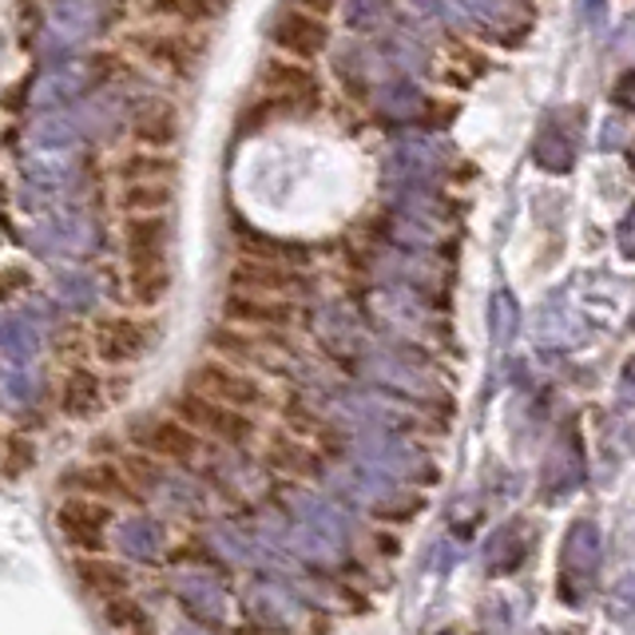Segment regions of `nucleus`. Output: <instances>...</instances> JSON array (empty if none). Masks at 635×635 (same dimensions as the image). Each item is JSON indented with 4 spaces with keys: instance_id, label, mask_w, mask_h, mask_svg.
<instances>
[{
    "instance_id": "nucleus-11",
    "label": "nucleus",
    "mask_w": 635,
    "mask_h": 635,
    "mask_svg": "<svg viewBox=\"0 0 635 635\" xmlns=\"http://www.w3.org/2000/svg\"><path fill=\"white\" fill-rule=\"evenodd\" d=\"M127 48L136 56H144L147 64L156 68H167V72H191V64L199 60V48L191 36L183 32H144V36H132Z\"/></svg>"
},
{
    "instance_id": "nucleus-18",
    "label": "nucleus",
    "mask_w": 635,
    "mask_h": 635,
    "mask_svg": "<svg viewBox=\"0 0 635 635\" xmlns=\"http://www.w3.org/2000/svg\"><path fill=\"white\" fill-rule=\"evenodd\" d=\"M259 83H262V92H271V95H310L314 88H318L303 64H291V60H274L271 68L262 72Z\"/></svg>"
},
{
    "instance_id": "nucleus-5",
    "label": "nucleus",
    "mask_w": 635,
    "mask_h": 635,
    "mask_svg": "<svg viewBox=\"0 0 635 635\" xmlns=\"http://www.w3.org/2000/svg\"><path fill=\"white\" fill-rule=\"evenodd\" d=\"M64 492H72V497H83V500H95V504H139L144 492L136 489V480L127 477L120 465L112 461H88V465H76V469H64V480H60Z\"/></svg>"
},
{
    "instance_id": "nucleus-12",
    "label": "nucleus",
    "mask_w": 635,
    "mask_h": 635,
    "mask_svg": "<svg viewBox=\"0 0 635 635\" xmlns=\"http://www.w3.org/2000/svg\"><path fill=\"white\" fill-rule=\"evenodd\" d=\"M76 580L83 583V592H92L104 604L132 596V576L120 564L104 560V556H76Z\"/></svg>"
},
{
    "instance_id": "nucleus-4",
    "label": "nucleus",
    "mask_w": 635,
    "mask_h": 635,
    "mask_svg": "<svg viewBox=\"0 0 635 635\" xmlns=\"http://www.w3.org/2000/svg\"><path fill=\"white\" fill-rule=\"evenodd\" d=\"M151 342H156L151 322L132 318V314H107L92 326V354L104 365L144 362L151 354Z\"/></svg>"
},
{
    "instance_id": "nucleus-19",
    "label": "nucleus",
    "mask_w": 635,
    "mask_h": 635,
    "mask_svg": "<svg viewBox=\"0 0 635 635\" xmlns=\"http://www.w3.org/2000/svg\"><path fill=\"white\" fill-rule=\"evenodd\" d=\"M36 465V445H32L29 438H9L4 441V449H0V473L4 477H24V473Z\"/></svg>"
},
{
    "instance_id": "nucleus-10",
    "label": "nucleus",
    "mask_w": 635,
    "mask_h": 635,
    "mask_svg": "<svg viewBox=\"0 0 635 635\" xmlns=\"http://www.w3.org/2000/svg\"><path fill=\"white\" fill-rule=\"evenodd\" d=\"M167 247H171L167 215H132V219H124L127 267H167Z\"/></svg>"
},
{
    "instance_id": "nucleus-15",
    "label": "nucleus",
    "mask_w": 635,
    "mask_h": 635,
    "mask_svg": "<svg viewBox=\"0 0 635 635\" xmlns=\"http://www.w3.org/2000/svg\"><path fill=\"white\" fill-rule=\"evenodd\" d=\"M60 409L68 417H76V421L95 417L100 409H104V382L92 377L88 370H72L60 386Z\"/></svg>"
},
{
    "instance_id": "nucleus-13",
    "label": "nucleus",
    "mask_w": 635,
    "mask_h": 635,
    "mask_svg": "<svg viewBox=\"0 0 635 635\" xmlns=\"http://www.w3.org/2000/svg\"><path fill=\"white\" fill-rule=\"evenodd\" d=\"M183 136V120L171 104H156L147 112L136 115L132 124V139H136L139 151H171Z\"/></svg>"
},
{
    "instance_id": "nucleus-20",
    "label": "nucleus",
    "mask_w": 635,
    "mask_h": 635,
    "mask_svg": "<svg viewBox=\"0 0 635 635\" xmlns=\"http://www.w3.org/2000/svg\"><path fill=\"white\" fill-rule=\"evenodd\" d=\"M104 615H107V624L120 627V632L151 635V620H147V615L139 612V604H132V596H124V600H112V604H104Z\"/></svg>"
},
{
    "instance_id": "nucleus-21",
    "label": "nucleus",
    "mask_w": 635,
    "mask_h": 635,
    "mask_svg": "<svg viewBox=\"0 0 635 635\" xmlns=\"http://www.w3.org/2000/svg\"><path fill=\"white\" fill-rule=\"evenodd\" d=\"M0 449H4V438H0Z\"/></svg>"
},
{
    "instance_id": "nucleus-2",
    "label": "nucleus",
    "mask_w": 635,
    "mask_h": 635,
    "mask_svg": "<svg viewBox=\"0 0 635 635\" xmlns=\"http://www.w3.org/2000/svg\"><path fill=\"white\" fill-rule=\"evenodd\" d=\"M171 417L183 421L199 441L215 438L223 441V445H254V438H259V421H254V417L235 413V409L227 406H215V401L191 394V389L171 401Z\"/></svg>"
},
{
    "instance_id": "nucleus-14",
    "label": "nucleus",
    "mask_w": 635,
    "mask_h": 635,
    "mask_svg": "<svg viewBox=\"0 0 635 635\" xmlns=\"http://www.w3.org/2000/svg\"><path fill=\"white\" fill-rule=\"evenodd\" d=\"M179 159H171V151H132L115 163V179L132 188V183H175Z\"/></svg>"
},
{
    "instance_id": "nucleus-7",
    "label": "nucleus",
    "mask_w": 635,
    "mask_h": 635,
    "mask_svg": "<svg viewBox=\"0 0 635 635\" xmlns=\"http://www.w3.org/2000/svg\"><path fill=\"white\" fill-rule=\"evenodd\" d=\"M223 314V326L230 330H247V333H259V330H282L298 318V306L286 303V298H259V294H235L227 291L219 303Z\"/></svg>"
},
{
    "instance_id": "nucleus-17",
    "label": "nucleus",
    "mask_w": 635,
    "mask_h": 635,
    "mask_svg": "<svg viewBox=\"0 0 635 635\" xmlns=\"http://www.w3.org/2000/svg\"><path fill=\"white\" fill-rule=\"evenodd\" d=\"M171 291V267H132L127 271V298L139 310L159 306Z\"/></svg>"
},
{
    "instance_id": "nucleus-3",
    "label": "nucleus",
    "mask_w": 635,
    "mask_h": 635,
    "mask_svg": "<svg viewBox=\"0 0 635 635\" xmlns=\"http://www.w3.org/2000/svg\"><path fill=\"white\" fill-rule=\"evenodd\" d=\"M132 445H136L139 457L171 461V465H191L203 453V441L171 413L139 417L136 426H132Z\"/></svg>"
},
{
    "instance_id": "nucleus-8",
    "label": "nucleus",
    "mask_w": 635,
    "mask_h": 635,
    "mask_svg": "<svg viewBox=\"0 0 635 635\" xmlns=\"http://www.w3.org/2000/svg\"><path fill=\"white\" fill-rule=\"evenodd\" d=\"M326 41H330V29L318 12L310 9H282L274 16V44L282 53L294 56V60H314L322 56Z\"/></svg>"
},
{
    "instance_id": "nucleus-16",
    "label": "nucleus",
    "mask_w": 635,
    "mask_h": 635,
    "mask_svg": "<svg viewBox=\"0 0 635 635\" xmlns=\"http://www.w3.org/2000/svg\"><path fill=\"white\" fill-rule=\"evenodd\" d=\"M115 203L127 219L132 215H167L175 203V183H132V188H120Z\"/></svg>"
},
{
    "instance_id": "nucleus-1",
    "label": "nucleus",
    "mask_w": 635,
    "mask_h": 635,
    "mask_svg": "<svg viewBox=\"0 0 635 635\" xmlns=\"http://www.w3.org/2000/svg\"><path fill=\"white\" fill-rule=\"evenodd\" d=\"M191 394L207 397L215 406H227L247 417L271 406V397H267L259 377H250L247 370H235V365L219 362V358H207V362H199L195 370H191Z\"/></svg>"
},
{
    "instance_id": "nucleus-6",
    "label": "nucleus",
    "mask_w": 635,
    "mask_h": 635,
    "mask_svg": "<svg viewBox=\"0 0 635 635\" xmlns=\"http://www.w3.org/2000/svg\"><path fill=\"white\" fill-rule=\"evenodd\" d=\"M115 521V509L95 504V500L68 497L56 509V529H60L64 544H72L80 556H100L104 553V536Z\"/></svg>"
},
{
    "instance_id": "nucleus-9",
    "label": "nucleus",
    "mask_w": 635,
    "mask_h": 635,
    "mask_svg": "<svg viewBox=\"0 0 635 635\" xmlns=\"http://www.w3.org/2000/svg\"><path fill=\"white\" fill-rule=\"evenodd\" d=\"M227 282L235 294H259V298H286L303 286V279L286 267H274V262H262V259H239L235 267L227 271Z\"/></svg>"
}]
</instances>
